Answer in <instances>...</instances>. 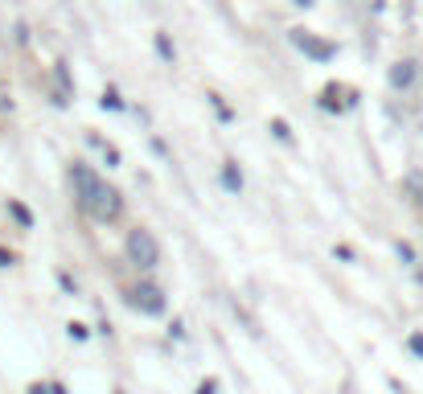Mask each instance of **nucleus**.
I'll return each instance as SVG.
<instances>
[{
	"instance_id": "obj_6",
	"label": "nucleus",
	"mask_w": 423,
	"mask_h": 394,
	"mask_svg": "<svg viewBox=\"0 0 423 394\" xmlns=\"http://www.w3.org/2000/svg\"><path fill=\"white\" fill-rule=\"evenodd\" d=\"M8 263H13V255H8V251H0V267H8Z\"/></svg>"
},
{
	"instance_id": "obj_4",
	"label": "nucleus",
	"mask_w": 423,
	"mask_h": 394,
	"mask_svg": "<svg viewBox=\"0 0 423 394\" xmlns=\"http://www.w3.org/2000/svg\"><path fill=\"white\" fill-rule=\"evenodd\" d=\"M411 74H415V70H411V62H399V66H395V74H391V82H395V87H407V82H411Z\"/></svg>"
},
{
	"instance_id": "obj_1",
	"label": "nucleus",
	"mask_w": 423,
	"mask_h": 394,
	"mask_svg": "<svg viewBox=\"0 0 423 394\" xmlns=\"http://www.w3.org/2000/svg\"><path fill=\"white\" fill-rule=\"evenodd\" d=\"M74 189H78V206L91 214L94 222H116L119 209H123V197H119V189H111L99 173H91V168H74Z\"/></svg>"
},
{
	"instance_id": "obj_3",
	"label": "nucleus",
	"mask_w": 423,
	"mask_h": 394,
	"mask_svg": "<svg viewBox=\"0 0 423 394\" xmlns=\"http://www.w3.org/2000/svg\"><path fill=\"white\" fill-rule=\"evenodd\" d=\"M128 300H132V308H140V312H148V316L165 312V296H161L157 288H148V283H140V288H136V292H132Z\"/></svg>"
},
{
	"instance_id": "obj_5",
	"label": "nucleus",
	"mask_w": 423,
	"mask_h": 394,
	"mask_svg": "<svg viewBox=\"0 0 423 394\" xmlns=\"http://www.w3.org/2000/svg\"><path fill=\"white\" fill-rule=\"evenodd\" d=\"M411 349H415V353H423V337H411Z\"/></svg>"
},
{
	"instance_id": "obj_2",
	"label": "nucleus",
	"mask_w": 423,
	"mask_h": 394,
	"mask_svg": "<svg viewBox=\"0 0 423 394\" xmlns=\"http://www.w3.org/2000/svg\"><path fill=\"white\" fill-rule=\"evenodd\" d=\"M128 259H132V267H140V271L157 267V259H161L157 238H152L148 230H132V234H128Z\"/></svg>"
}]
</instances>
